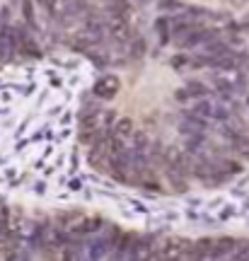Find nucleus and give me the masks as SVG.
<instances>
[{
	"instance_id": "f257e3e1",
	"label": "nucleus",
	"mask_w": 249,
	"mask_h": 261,
	"mask_svg": "<svg viewBox=\"0 0 249 261\" xmlns=\"http://www.w3.org/2000/svg\"><path fill=\"white\" fill-rule=\"evenodd\" d=\"M104 29L114 41H129L131 39V24L126 17H119V15H109L107 22H104Z\"/></svg>"
},
{
	"instance_id": "f03ea898",
	"label": "nucleus",
	"mask_w": 249,
	"mask_h": 261,
	"mask_svg": "<svg viewBox=\"0 0 249 261\" xmlns=\"http://www.w3.org/2000/svg\"><path fill=\"white\" fill-rule=\"evenodd\" d=\"M121 90V83L116 75H104V77H99L97 83H94L92 87V94L94 97H99V99H111V97H116Z\"/></svg>"
},
{
	"instance_id": "7ed1b4c3",
	"label": "nucleus",
	"mask_w": 249,
	"mask_h": 261,
	"mask_svg": "<svg viewBox=\"0 0 249 261\" xmlns=\"http://www.w3.org/2000/svg\"><path fill=\"white\" fill-rule=\"evenodd\" d=\"M206 119L203 116H198L196 112H186L184 119H182V123H179V130L184 133V136H201V133H206Z\"/></svg>"
},
{
	"instance_id": "20e7f679",
	"label": "nucleus",
	"mask_w": 249,
	"mask_h": 261,
	"mask_svg": "<svg viewBox=\"0 0 249 261\" xmlns=\"http://www.w3.org/2000/svg\"><path fill=\"white\" fill-rule=\"evenodd\" d=\"M165 174H167V181L172 184V189H175V191H179V194L189 191V184H186V174H184V172H179L177 167H169V165H167Z\"/></svg>"
},
{
	"instance_id": "39448f33",
	"label": "nucleus",
	"mask_w": 249,
	"mask_h": 261,
	"mask_svg": "<svg viewBox=\"0 0 249 261\" xmlns=\"http://www.w3.org/2000/svg\"><path fill=\"white\" fill-rule=\"evenodd\" d=\"M111 126H114V128H111V136H116V138H121V140H129V136L133 133V121H131L129 116L116 119Z\"/></svg>"
},
{
	"instance_id": "423d86ee",
	"label": "nucleus",
	"mask_w": 249,
	"mask_h": 261,
	"mask_svg": "<svg viewBox=\"0 0 249 261\" xmlns=\"http://www.w3.org/2000/svg\"><path fill=\"white\" fill-rule=\"evenodd\" d=\"M155 32H157V37H160V44H169V37H172L169 17H157L155 19Z\"/></svg>"
},
{
	"instance_id": "0eeeda50",
	"label": "nucleus",
	"mask_w": 249,
	"mask_h": 261,
	"mask_svg": "<svg viewBox=\"0 0 249 261\" xmlns=\"http://www.w3.org/2000/svg\"><path fill=\"white\" fill-rule=\"evenodd\" d=\"M184 90L189 97H196V99H203V97H208L211 94V90L206 87L203 83H196V80H189V83L184 85Z\"/></svg>"
},
{
	"instance_id": "6e6552de",
	"label": "nucleus",
	"mask_w": 249,
	"mask_h": 261,
	"mask_svg": "<svg viewBox=\"0 0 249 261\" xmlns=\"http://www.w3.org/2000/svg\"><path fill=\"white\" fill-rule=\"evenodd\" d=\"M230 143H232V150H235L237 155H242V158L249 160V136H244V133H237V136H235Z\"/></svg>"
},
{
	"instance_id": "1a4fd4ad",
	"label": "nucleus",
	"mask_w": 249,
	"mask_h": 261,
	"mask_svg": "<svg viewBox=\"0 0 249 261\" xmlns=\"http://www.w3.org/2000/svg\"><path fill=\"white\" fill-rule=\"evenodd\" d=\"M109 242L107 240H97V242L90 244V249H87V254H90V259H102V256H107L109 254Z\"/></svg>"
},
{
	"instance_id": "9d476101",
	"label": "nucleus",
	"mask_w": 249,
	"mask_h": 261,
	"mask_svg": "<svg viewBox=\"0 0 249 261\" xmlns=\"http://www.w3.org/2000/svg\"><path fill=\"white\" fill-rule=\"evenodd\" d=\"M131 138H133V148H136V150H143V152H148L150 138H148V133H145V130H133V133H131Z\"/></svg>"
},
{
	"instance_id": "9b49d317",
	"label": "nucleus",
	"mask_w": 249,
	"mask_h": 261,
	"mask_svg": "<svg viewBox=\"0 0 249 261\" xmlns=\"http://www.w3.org/2000/svg\"><path fill=\"white\" fill-rule=\"evenodd\" d=\"M129 56H131V58H136V61L145 56V41H143L140 37H136L133 41H131V46H129Z\"/></svg>"
},
{
	"instance_id": "f8f14e48",
	"label": "nucleus",
	"mask_w": 249,
	"mask_h": 261,
	"mask_svg": "<svg viewBox=\"0 0 249 261\" xmlns=\"http://www.w3.org/2000/svg\"><path fill=\"white\" fill-rule=\"evenodd\" d=\"M157 8H160V12H179V10H184V3H179V0H160Z\"/></svg>"
},
{
	"instance_id": "ddd939ff",
	"label": "nucleus",
	"mask_w": 249,
	"mask_h": 261,
	"mask_svg": "<svg viewBox=\"0 0 249 261\" xmlns=\"http://www.w3.org/2000/svg\"><path fill=\"white\" fill-rule=\"evenodd\" d=\"M194 112L198 114V116H203V119H211V112H213V102H208L206 97H203L201 102L194 107Z\"/></svg>"
},
{
	"instance_id": "4468645a",
	"label": "nucleus",
	"mask_w": 249,
	"mask_h": 261,
	"mask_svg": "<svg viewBox=\"0 0 249 261\" xmlns=\"http://www.w3.org/2000/svg\"><path fill=\"white\" fill-rule=\"evenodd\" d=\"M22 17L27 24L34 27V5H32V0H22Z\"/></svg>"
},
{
	"instance_id": "2eb2a0df",
	"label": "nucleus",
	"mask_w": 249,
	"mask_h": 261,
	"mask_svg": "<svg viewBox=\"0 0 249 261\" xmlns=\"http://www.w3.org/2000/svg\"><path fill=\"white\" fill-rule=\"evenodd\" d=\"M215 87H218V92H220L222 97H228V94L235 92V85L228 83V80H220V77H215Z\"/></svg>"
},
{
	"instance_id": "dca6fc26",
	"label": "nucleus",
	"mask_w": 249,
	"mask_h": 261,
	"mask_svg": "<svg viewBox=\"0 0 249 261\" xmlns=\"http://www.w3.org/2000/svg\"><path fill=\"white\" fill-rule=\"evenodd\" d=\"M220 167L222 169H230V174H240V172H242V165H240V162H232V160H225Z\"/></svg>"
},
{
	"instance_id": "f3484780",
	"label": "nucleus",
	"mask_w": 249,
	"mask_h": 261,
	"mask_svg": "<svg viewBox=\"0 0 249 261\" xmlns=\"http://www.w3.org/2000/svg\"><path fill=\"white\" fill-rule=\"evenodd\" d=\"M186 63H191V61H189L186 56H182V54H179V56L172 61V65H175V68H182V65H186Z\"/></svg>"
},
{
	"instance_id": "a211bd4d",
	"label": "nucleus",
	"mask_w": 249,
	"mask_h": 261,
	"mask_svg": "<svg viewBox=\"0 0 249 261\" xmlns=\"http://www.w3.org/2000/svg\"><path fill=\"white\" fill-rule=\"evenodd\" d=\"M232 211H235L232 205H225V208L220 211V218H222V220H228V218H232Z\"/></svg>"
},
{
	"instance_id": "6ab92c4d",
	"label": "nucleus",
	"mask_w": 249,
	"mask_h": 261,
	"mask_svg": "<svg viewBox=\"0 0 249 261\" xmlns=\"http://www.w3.org/2000/svg\"><path fill=\"white\" fill-rule=\"evenodd\" d=\"M177 99H182V102H184V99H189V94H186V90H184V87H182V90L177 92Z\"/></svg>"
},
{
	"instance_id": "aec40b11",
	"label": "nucleus",
	"mask_w": 249,
	"mask_h": 261,
	"mask_svg": "<svg viewBox=\"0 0 249 261\" xmlns=\"http://www.w3.org/2000/svg\"><path fill=\"white\" fill-rule=\"evenodd\" d=\"M242 208H244V211H249V198L244 201V205H242Z\"/></svg>"
},
{
	"instance_id": "412c9836",
	"label": "nucleus",
	"mask_w": 249,
	"mask_h": 261,
	"mask_svg": "<svg viewBox=\"0 0 249 261\" xmlns=\"http://www.w3.org/2000/svg\"><path fill=\"white\" fill-rule=\"evenodd\" d=\"M37 3H41V5H44V3H46V0H37Z\"/></svg>"
}]
</instances>
